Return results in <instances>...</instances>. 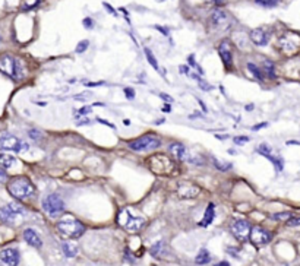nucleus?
Instances as JSON below:
<instances>
[{
	"instance_id": "obj_36",
	"label": "nucleus",
	"mask_w": 300,
	"mask_h": 266,
	"mask_svg": "<svg viewBox=\"0 0 300 266\" xmlns=\"http://www.w3.org/2000/svg\"><path fill=\"white\" fill-rule=\"evenodd\" d=\"M29 136L32 138V139H40L41 138V133H40V130H37V129H32V130H29Z\"/></svg>"
},
{
	"instance_id": "obj_30",
	"label": "nucleus",
	"mask_w": 300,
	"mask_h": 266,
	"mask_svg": "<svg viewBox=\"0 0 300 266\" xmlns=\"http://www.w3.org/2000/svg\"><path fill=\"white\" fill-rule=\"evenodd\" d=\"M214 164H215V167H217L218 170H221V171H227V170H230V169L233 167L231 164H224V163L217 161V160H214Z\"/></svg>"
},
{
	"instance_id": "obj_33",
	"label": "nucleus",
	"mask_w": 300,
	"mask_h": 266,
	"mask_svg": "<svg viewBox=\"0 0 300 266\" xmlns=\"http://www.w3.org/2000/svg\"><path fill=\"white\" fill-rule=\"evenodd\" d=\"M287 225H289V227H300V217L289 218V219H287Z\"/></svg>"
},
{
	"instance_id": "obj_28",
	"label": "nucleus",
	"mask_w": 300,
	"mask_h": 266,
	"mask_svg": "<svg viewBox=\"0 0 300 266\" xmlns=\"http://www.w3.org/2000/svg\"><path fill=\"white\" fill-rule=\"evenodd\" d=\"M264 68H265V72L268 73V76H270V78H275V72H274V63H273V62L267 60V62L264 63Z\"/></svg>"
},
{
	"instance_id": "obj_32",
	"label": "nucleus",
	"mask_w": 300,
	"mask_h": 266,
	"mask_svg": "<svg viewBox=\"0 0 300 266\" xmlns=\"http://www.w3.org/2000/svg\"><path fill=\"white\" fill-rule=\"evenodd\" d=\"M88 46H90V43L87 41V40H84V41H81L78 46H76V53H84L87 48H88Z\"/></svg>"
},
{
	"instance_id": "obj_31",
	"label": "nucleus",
	"mask_w": 300,
	"mask_h": 266,
	"mask_svg": "<svg viewBox=\"0 0 300 266\" xmlns=\"http://www.w3.org/2000/svg\"><path fill=\"white\" fill-rule=\"evenodd\" d=\"M289 218H292V214H290V212H283V214H275V215H273V219H275V221H284V219H289Z\"/></svg>"
},
{
	"instance_id": "obj_25",
	"label": "nucleus",
	"mask_w": 300,
	"mask_h": 266,
	"mask_svg": "<svg viewBox=\"0 0 300 266\" xmlns=\"http://www.w3.org/2000/svg\"><path fill=\"white\" fill-rule=\"evenodd\" d=\"M15 164V157L10 154H1L0 152V166L4 169H10Z\"/></svg>"
},
{
	"instance_id": "obj_20",
	"label": "nucleus",
	"mask_w": 300,
	"mask_h": 266,
	"mask_svg": "<svg viewBox=\"0 0 300 266\" xmlns=\"http://www.w3.org/2000/svg\"><path fill=\"white\" fill-rule=\"evenodd\" d=\"M177 192H179V196H180V197L191 199V197H195V196L200 193V189L195 187V186H191V184H185V186H180Z\"/></svg>"
},
{
	"instance_id": "obj_17",
	"label": "nucleus",
	"mask_w": 300,
	"mask_h": 266,
	"mask_svg": "<svg viewBox=\"0 0 300 266\" xmlns=\"http://www.w3.org/2000/svg\"><path fill=\"white\" fill-rule=\"evenodd\" d=\"M24 239H25V242L29 244V246H32V247H37V249H40L41 247V239H40V236L34 231V230H31V228H28V230H25L24 231Z\"/></svg>"
},
{
	"instance_id": "obj_8",
	"label": "nucleus",
	"mask_w": 300,
	"mask_h": 266,
	"mask_svg": "<svg viewBox=\"0 0 300 266\" xmlns=\"http://www.w3.org/2000/svg\"><path fill=\"white\" fill-rule=\"evenodd\" d=\"M278 46L283 51H286L289 54L298 53L300 48V37L295 32H287L280 38Z\"/></svg>"
},
{
	"instance_id": "obj_6",
	"label": "nucleus",
	"mask_w": 300,
	"mask_h": 266,
	"mask_svg": "<svg viewBox=\"0 0 300 266\" xmlns=\"http://www.w3.org/2000/svg\"><path fill=\"white\" fill-rule=\"evenodd\" d=\"M0 148L3 151H15V152H24L28 149V144L18 139L16 136L10 133H3L0 136Z\"/></svg>"
},
{
	"instance_id": "obj_38",
	"label": "nucleus",
	"mask_w": 300,
	"mask_h": 266,
	"mask_svg": "<svg viewBox=\"0 0 300 266\" xmlns=\"http://www.w3.org/2000/svg\"><path fill=\"white\" fill-rule=\"evenodd\" d=\"M88 113H91V107H84V108H81V110L78 111L79 116H84V114H88Z\"/></svg>"
},
{
	"instance_id": "obj_9",
	"label": "nucleus",
	"mask_w": 300,
	"mask_h": 266,
	"mask_svg": "<svg viewBox=\"0 0 300 266\" xmlns=\"http://www.w3.org/2000/svg\"><path fill=\"white\" fill-rule=\"evenodd\" d=\"M0 72H3L4 75L18 79V73H19V63L9 54H4L0 57Z\"/></svg>"
},
{
	"instance_id": "obj_10",
	"label": "nucleus",
	"mask_w": 300,
	"mask_h": 266,
	"mask_svg": "<svg viewBox=\"0 0 300 266\" xmlns=\"http://www.w3.org/2000/svg\"><path fill=\"white\" fill-rule=\"evenodd\" d=\"M250 224L246 221V219H237L233 222L231 225V233L233 236L240 240V242H245L246 239H249V233H250Z\"/></svg>"
},
{
	"instance_id": "obj_13",
	"label": "nucleus",
	"mask_w": 300,
	"mask_h": 266,
	"mask_svg": "<svg viewBox=\"0 0 300 266\" xmlns=\"http://www.w3.org/2000/svg\"><path fill=\"white\" fill-rule=\"evenodd\" d=\"M0 261L4 265H19V252L16 249H4L0 252Z\"/></svg>"
},
{
	"instance_id": "obj_11",
	"label": "nucleus",
	"mask_w": 300,
	"mask_h": 266,
	"mask_svg": "<svg viewBox=\"0 0 300 266\" xmlns=\"http://www.w3.org/2000/svg\"><path fill=\"white\" fill-rule=\"evenodd\" d=\"M249 239L255 246H264V244L271 242V233H268L267 230H264L261 227H253V228H250Z\"/></svg>"
},
{
	"instance_id": "obj_7",
	"label": "nucleus",
	"mask_w": 300,
	"mask_h": 266,
	"mask_svg": "<svg viewBox=\"0 0 300 266\" xmlns=\"http://www.w3.org/2000/svg\"><path fill=\"white\" fill-rule=\"evenodd\" d=\"M25 214V208L19 203H9L0 208V219L6 224H13L15 218Z\"/></svg>"
},
{
	"instance_id": "obj_34",
	"label": "nucleus",
	"mask_w": 300,
	"mask_h": 266,
	"mask_svg": "<svg viewBox=\"0 0 300 266\" xmlns=\"http://www.w3.org/2000/svg\"><path fill=\"white\" fill-rule=\"evenodd\" d=\"M246 142H249L248 136H237V138H234V144L236 145H242V144H246Z\"/></svg>"
},
{
	"instance_id": "obj_45",
	"label": "nucleus",
	"mask_w": 300,
	"mask_h": 266,
	"mask_svg": "<svg viewBox=\"0 0 300 266\" xmlns=\"http://www.w3.org/2000/svg\"><path fill=\"white\" fill-rule=\"evenodd\" d=\"M123 124H125V126H129V124H130V120L125 119V120H123Z\"/></svg>"
},
{
	"instance_id": "obj_2",
	"label": "nucleus",
	"mask_w": 300,
	"mask_h": 266,
	"mask_svg": "<svg viewBox=\"0 0 300 266\" xmlns=\"http://www.w3.org/2000/svg\"><path fill=\"white\" fill-rule=\"evenodd\" d=\"M57 230L63 234V236H66V237H69V239H78V237H81L84 233H85V225L82 224V222H79L75 217H72V215H63L59 221H57Z\"/></svg>"
},
{
	"instance_id": "obj_16",
	"label": "nucleus",
	"mask_w": 300,
	"mask_h": 266,
	"mask_svg": "<svg viewBox=\"0 0 300 266\" xmlns=\"http://www.w3.org/2000/svg\"><path fill=\"white\" fill-rule=\"evenodd\" d=\"M258 152H261L264 157H267L270 161H273L274 166L277 167V171H281V170H283V163H281L280 160H277V158L271 154V149H270V146H268L267 144H262V145L258 148Z\"/></svg>"
},
{
	"instance_id": "obj_47",
	"label": "nucleus",
	"mask_w": 300,
	"mask_h": 266,
	"mask_svg": "<svg viewBox=\"0 0 300 266\" xmlns=\"http://www.w3.org/2000/svg\"><path fill=\"white\" fill-rule=\"evenodd\" d=\"M157 1H164V0H157Z\"/></svg>"
},
{
	"instance_id": "obj_44",
	"label": "nucleus",
	"mask_w": 300,
	"mask_h": 266,
	"mask_svg": "<svg viewBox=\"0 0 300 266\" xmlns=\"http://www.w3.org/2000/svg\"><path fill=\"white\" fill-rule=\"evenodd\" d=\"M264 126H267V123H262V124H258V126H255V127H253V130H258V129H261V127H264Z\"/></svg>"
},
{
	"instance_id": "obj_39",
	"label": "nucleus",
	"mask_w": 300,
	"mask_h": 266,
	"mask_svg": "<svg viewBox=\"0 0 300 266\" xmlns=\"http://www.w3.org/2000/svg\"><path fill=\"white\" fill-rule=\"evenodd\" d=\"M7 180V174H6V171H3L1 169H0V183H4Z\"/></svg>"
},
{
	"instance_id": "obj_26",
	"label": "nucleus",
	"mask_w": 300,
	"mask_h": 266,
	"mask_svg": "<svg viewBox=\"0 0 300 266\" xmlns=\"http://www.w3.org/2000/svg\"><path fill=\"white\" fill-rule=\"evenodd\" d=\"M248 69L253 73V76L258 79V81H264V76H262V73H261V71L253 65V63H248Z\"/></svg>"
},
{
	"instance_id": "obj_40",
	"label": "nucleus",
	"mask_w": 300,
	"mask_h": 266,
	"mask_svg": "<svg viewBox=\"0 0 300 266\" xmlns=\"http://www.w3.org/2000/svg\"><path fill=\"white\" fill-rule=\"evenodd\" d=\"M125 261H127V264H135L133 258H130L129 252H125Z\"/></svg>"
},
{
	"instance_id": "obj_12",
	"label": "nucleus",
	"mask_w": 300,
	"mask_h": 266,
	"mask_svg": "<svg viewBox=\"0 0 300 266\" xmlns=\"http://www.w3.org/2000/svg\"><path fill=\"white\" fill-rule=\"evenodd\" d=\"M270 37H271V32L267 31L265 28H256L250 32V40L253 41V44L261 47L270 43Z\"/></svg>"
},
{
	"instance_id": "obj_42",
	"label": "nucleus",
	"mask_w": 300,
	"mask_h": 266,
	"mask_svg": "<svg viewBox=\"0 0 300 266\" xmlns=\"http://www.w3.org/2000/svg\"><path fill=\"white\" fill-rule=\"evenodd\" d=\"M161 97H163V98H164L166 101H169V102H172V101H173V99H172V98H170L169 95H166V94H161Z\"/></svg>"
},
{
	"instance_id": "obj_27",
	"label": "nucleus",
	"mask_w": 300,
	"mask_h": 266,
	"mask_svg": "<svg viewBox=\"0 0 300 266\" xmlns=\"http://www.w3.org/2000/svg\"><path fill=\"white\" fill-rule=\"evenodd\" d=\"M145 56H147V59H148V62L151 63V66L155 69V71H158V65H157V60H155V57H154V54H152V51L150 50V48H145Z\"/></svg>"
},
{
	"instance_id": "obj_21",
	"label": "nucleus",
	"mask_w": 300,
	"mask_h": 266,
	"mask_svg": "<svg viewBox=\"0 0 300 266\" xmlns=\"http://www.w3.org/2000/svg\"><path fill=\"white\" fill-rule=\"evenodd\" d=\"M150 252H151V255L154 256V258H164L166 255H167V246H166V243L164 242H157L151 249H150Z\"/></svg>"
},
{
	"instance_id": "obj_1",
	"label": "nucleus",
	"mask_w": 300,
	"mask_h": 266,
	"mask_svg": "<svg viewBox=\"0 0 300 266\" xmlns=\"http://www.w3.org/2000/svg\"><path fill=\"white\" fill-rule=\"evenodd\" d=\"M7 192L18 200H26L34 196V186L26 177H15L7 183Z\"/></svg>"
},
{
	"instance_id": "obj_4",
	"label": "nucleus",
	"mask_w": 300,
	"mask_h": 266,
	"mask_svg": "<svg viewBox=\"0 0 300 266\" xmlns=\"http://www.w3.org/2000/svg\"><path fill=\"white\" fill-rule=\"evenodd\" d=\"M117 222L129 233H136L144 227L145 219L138 215H130L129 211H122L117 217Z\"/></svg>"
},
{
	"instance_id": "obj_35",
	"label": "nucleus",
	"mask_w": 300,
	"mask_h": 266,
	"mask_svg": "<svg viewBox=\"0 0 300 266\" xmlns=\"http://www.w3.org/2000/svg\"><path fill=\"white\" fill-rule=\"evenodd\" d=\"M84 26H85L87 29H91V28L94 26V21H93L91 18H85V19H84Z\"/></svg>"
},
{
	"instance_id": "obj_5",
	"label": "nucleus",
	"mask_w": 300,
	"mask_h": 266,
	"mask_svg": "<svg viewBox=\"0 0 300 266\" xmlns=\"http://www.w3.org/2000/svg\"><path fill=\"white\" fill-rule=\"evenodd\" d=\"M43 209L49 217L54 218V217H59L65 211V202L59 194L53 193V194H49L43 200Z\"/></svg>"
},
{
	"instance_id": "obj_24",
	"label": "nucleus",
	"mask_w": 300,
	"mask_h": 266,
	"mask_svg": "<svg viewBox=\"0 0 300 266\" xmlns=\"http://www.w3.org/2000/svg\"><path fill=\"white\" fill-rule=\"evenodd\" d=\"M197 265H208L211 262V255L206 249H200V252L198 253L197 259H195Z\"/></svg>"
},
{
	"instance_id": "obj_18",
	"label": "nucleus",
	"mask_w": 300,
	"mask_h": 266,
	"mask_svg": "<svg viewBox=\"0 0 300 266\" xmlns=\"http://www.w3.org/2000/svg\"><path fill=\"white\" fill-rule=\"evenodd\" d=\"M211 21H212V24L215 26H225L228 24V16L223 9H217V10L212 12Z\"/></svg>"
},
{
	"instance_id": "obj_19",
	"label": "nucleus",
	"mask_w": 300,
	"mask_h": 266,
	"mask_svg": "<svg viewBox=\"0 0 300 266\" xmlns=\"http://www.w3.org/2000/svg\"><path fill=\"white\" fill-rule=\"evenodd\" d=\"M169 149L173 154V157L177 158V160H188V157H189L186 146L182 145V144H172Z\"/></svg>"
},
{
	"instance_id": "obj_23",
	"label": "nucleus",
	"mask_w": 300,
	"mask_h": 266,
	"mask_svg": "<svg viewBox=\"0 0 300 266\" xmlns=\"http://www.w3.org/2000/svg\"><path fill=\"white\" fill-rule=\"evenodd\" d=\"M62 250H63V253H65V256L66 258H75L76 255H78V246L76 244H74V243H71V242H65L63 244H62Z\"/></svg>"
},
{
	"instance_id": "obj_22",
	"label": "nucleus",
	"mask_w": 300,
	"mask_h": 266,
	"mask_svg": "<svg viewBox=\"0 0 300 266\" xmlns=\"http://www.w3.org/2000/svg\"><path fill=\"white\" fill-rule=\"evenodd\" d=\"M214 217H215V211H214V203H209L208 205V208H206V211H205V215H203V219L200 222V227H208L211 222H212V219H214Z\"/></svg>"
},
{
	"instance_id": "obj_15",
	"label": "nucleus",
	"mask_w": 300,
	"mask_h": 266,
	"mask_svg": "<svg viewBox=\"0 0 300 266\" xmlns=\"http://www.w3.org/2000/svg\"><path fill=\"white\" fill-rule=\"evenodd\" d=\"M218 53L224 62L225 66H230L231 65V60H233V54H231V46L227 43V41H223L220 44V48H218Z\"/></svg>"
},
{
	"instance_id": "obj_29",
	"label": "nucleus",
	"mask_w": 300,
	"mask_h": 266,
	"mask_svg": "<svg viewBox=\"0 0 300 266\" xmlns=\"http://www.w3.org/2000/svg\"><path fill=\"white\" fill-rule=\"evenodd\" d=\"M255 1L261 6H265V7H274L280 3V0H255Z\"/></svg>"
},
{
	"instance_id": "obj_41",
	"label": "nucleus",
	"mask_w": 300,
	"mask_h": 266,
	"mask_svg": "<svg viewBox=\"0 0 300 266\" xmlns=\"http://www.w3.org/2000/svg\"><path fill=\"white\" fill-rule=\"evenodd\" d=\"M104 6H105V7H107V10H108V12H110V13H113V15H114V16H116V10H114V9H111V7H110V4H108V3H104Z\"/></svg>"
},
{
	"instance_id": "obj_14",
	"label": "nucleus",
	"mask_w": 300,
	"mask_h": 266,
	"mask_svg": "<svg viewBox=\"0 0 300 266\" xmlns=\"http://www.w3.org/2000/svg\"><path fill=\"white\" fill-rule=\"evenodd\" d=\"M151 161H154V163H158L160 166H151L152 167V170L155 171L157 169H160L161 167V170L158 171V173H163V174H166V173H169V171H172V169H173V163L166 157V155H155Z\"/></svg>"
},
{
	"instance_id": "obj_43",
	"label": "nucleus",
	"mask_w": 300,
	"mask_h": 266,
	"mask_svg": "<svg viewBox=\"0 0 300 266\" xmlns=\"http://www.w3.org/2000/svg\"><path fill=\"white\" fill-rule=\"evenodd\" d=\"M155 28H157V29H158V31H161V32H163V34H164V35H167V34H169V31H166V29H163V28H161V26H155Z\"/></svg>"
},
{
	"instance_id": "obj_37",
	"label": "nucleus",
	"mask_w": 300,
	"mask_h": 266,
	"mask_svg": "<svg viewBox=\"0 0 300 266\" xmlns=\"http://www.w3.org/2000/svg\"><path fill=\"white\" fill-rule=\"evenodd\" d=\"M125 94H126V97H127L129 99H133V98H135V92H133V89L125 88Z\"/></svg>"
},
{
	"instance_id": "obj_46",
	"label": "nucleus",
	"mask_w": 300,
	"mask_h": 266,
	"mask_svg": "<svg viewBox=\"0 0 300 266\" xmlns=\"http://www.w3.org/2000/svg\"><path fill=\"white\" fill-rule=\"evenodd\" d=\"M164 111L169 113V111H170V105H166V107H164Z\"/></svg>"
},
{
	"instance_id": "obj_3",
	"label": "nucleus",
	"mask_w": 300,
	"mask_h": 266,
	"mask_svg": "<svg viewBox=\"0 0 300 266\" xmlns=\"http://www.w3.org/2000/svg\"><path fill=\"white\" fill-rule=\"evenodd\" d=\"M161 146V141L155 135H147L127 144V148L135 152H150Z\"/></svg>"
}]
</instances>
